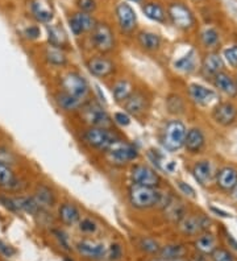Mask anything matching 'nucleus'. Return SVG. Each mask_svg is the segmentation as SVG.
I'll return each instance as SVG.
<instances>
[{
	"label": "nucleus",
	"mask_w": 237,
	"mask_h": 261,
	"mask_svg": "<svg viewBox=\"0 0 237 261\" xmlns=\"http://www.w3.org/2000/svg\"><path fill=\"white\" fill-rule=\"evenodd\" d=\"M205 144V137L203 130L200 128H191L187 130L186 139H185V145L189 153H199L203 149Z\"/></svg>",
	"instance_id": "21"
},
{
	"label": "nucleus",
	"mask_w": 237,
	"mask_h": 261,
	"mask_svg": "<svg viewBox=\"0 0 237 261\" xmlns=\"http://www.w3.org/2000/svg\"><path fill=\"white\" fill-rule=\"evenodd\" d=\"M0 253L4 256H7V257H11L12 255H15L16 251L12 248V247H11V245H7L6 243L0 242Z\"/></svg>",
	"instance_id": "51"
},
{
	"label": "nucleus",
	"mask_w": 237,
	"mask_h": 261,
	"mask_svg": "<svg viewBox=\"0 0 237 261\" xmlns=\"http://www.w3.org/2000/svg\"><path fill=\"white\" fill-rule=\"evenodd\" d=\"M148 156L149 159H150V161H152L157 168L161 169V170H165V172H168V173L174 172L175 164H174L173 161L168 163V161H166V157H165L160 150L150 149L148 153Z\"/></svg>",
	"instance_id": "37"
},
{
	"label": "nucleus",
	"mask_w": 237,
	"mask_h": 261,
	"mask_svg": "<svg viewBox=\"0 0 237 261\" xmlns=\"http://www.w3.org/2000/svg\"><path fill=\"white\" fill-rule=\"evenodd\" d=\"M128 201L137 210H149L153 207L165 208L171 201L169 194H165L158 188L135 185L128 189Z\"/></svg>",
	"instance_id": "1"
},
{
	"label": "nucleus",
	"mask_w": 237,
	"mask_h": 261,
	"mask_svg": "<svg viewBox=\"0 0 237 261\" xmlns=\"http://www.w3.org/2000/svg\"><path fill=\"white\" fill-rule=\"evenodd\" d=\"M116 16L117 21H119V27H120L121 32L125 35H130V33L136 29L137 25V16L136 12L133 10L129 4L120 3L116 7Z\"/></svg>",
	"instance_id": "14"
},
{
	"label": "nucleus",
	"mask_w": 237,
	"mask_h": 261,
	"mask_svg": "<svg viewBox=\"0 0 237 261\" xmlns=\"http://www.w3.org/2000/svg\"><path fill=\"white\" fill-rule=\"evenodd\" d=\"M79 255L89 260H101L107 255V247L104 243L92 239H82L75 244Z\"/></svg>",
	"instance_id": "10"
},
{
	"label": "nucleus",
	"mask_w": 237,
	"mask_h": 261,
	"mask_svg": "<svg viewBox=\"0 0 237 261\" xmlns=\"http://www.w3.org/2000/svg\"><path fill=\"white\" fill-rule=\"evenodd\" d=\"M31 11L36 20H38L40 22H49L53 19L51 7L46 6L41 0H33L31 4Z\"/></svg>",
	"instance_id": "32"
},
{
	"label": "nucleus",
	"mask_w": 237,
	"mask_h": 261,
	"mask_svg": "<svg viewBox=\"0 0 237 261\" xmlns=\"http://www.w3.org/2000/svg\"><path fill=\"white\" fill-rule=\"evenodd\" d=\"M13 202H15L16 207H17V210L24 211V213H28L31 215H37L40 213V208L38 204L36 203V201L33 199V197H16L13 198Z\"/></svg>",
	"instance_id": "35"
},
{
	"label": "nucleus",
	"mask_w": 237,
	"mask_h": 261,
	"mask_svg": "<svg viewBox=\"0 0 237 261\" xmlns=\"http://www.w3.org/2000/svg\"><path fill=\"white\" fill-rule=\"evenodd\" d=\"M137 41L140 46L146 51H157L161 48V37L154 32H149V31H142L137 36Z\"/></svg>",
	"instance_id": "28"
},
{
	"label": "nucleus",
	"mask_w": 237,
	"mask_h": 261,
	"mask_svg": "<svg viewBox=\"0 0 237 261\" xmlns=\"http://www.w3.org/2000/svg\"><path fill=\"white\" fill-rule=\"evenodd\" d=\"M223 66H224L223 58L216 53H209V55L205 56L202 62V73L205 76L214 78L216 74L223 71Z\"/></svg>",
	"instance_id": "25"
},
{
	"label": "nucleus",
	"mask_w": 237,
	"mask_h": 261,
	"mask_svg": "<svg viewBox=\"0 0 237 261\" xmlns=\"http://www.w3.org/2000/svg\"><path fill=\"white\" fill-rule=\"evenodd\" d=\"M224 60L228 65L232 67H237V45H233L231 48H227L224 50Z\"/></svg>",
	"instance_id": "44"
},
{
	"label": "nucleus",
	"mask_w": 237,
	"mask_h": 261,
	"mask_svg": "<svg viewBox=\"0 0 237 261\" xmlns=\"http://www.w3.org/2000/svg\"><path fill=\"white\" fill-rule=\"evenodd\" d=\"M214 85L219 91L229 96V98H236L237 96V82L228 73L220 71L214 76Z\"/></svg>",
	"instance_id": "20"
},
{
	"label": "nucleus",
	"mask_w": 237,
	"mask_h": 261,
	"mask_svg": "<svg viewBox=\"0 0 237 261\" xmlns=\"http://www.w3.org/2000/svg\"><path fill=\"white\" fill-rule=\"evenodd\" d=\"M69 25L74 35L81 36L83 33L91 32L92 29L95 28V25H96V20L90 13L76 12L70 16Z\"/></svg>",
	"instance_id": "17"
},
{
	"label": "nucleus",
	"mask_w": 237,
	"mask_h": 261,
	"mask_svg": "<svg viewBox=\"0 0 237 261\" xmlns=\"http://www.w3.org/2000/svg\"><path fill=\"white\" fill-rule=\"evenodd\" d=\"M142 11L146 15V17H149L153 21L165 22L166 17H168L164 8L157 3H146L145 6L142 7Z\"/></svg>",
	"instance_id": "36"
},
{
	"label": "nucleus",
	"mask_w": 237,
	"mask_h": 261,
	"mask_svg": "<svg viewBox=\"0 0 237 261\" xmlns=\"http://www.w3.org/2000/svg\"><path fill=\"white\" fill-rule=\"evenodd\" d=\"M90 73L96 78H107L112 75L116 70V65L111 58L104 57V56H98V57H91L87 64H86Z\"/></svg>",
	"instance_id": "12"
},
{
	"label": "nucleus",
	"mask_w": 237,
	"mask_h": 261,
	"mask_svg": "<svg viewBox=\"0 0 237 261\" xmlns=\"http://www.w3.org/2000/svg\"><path fill=\"white\" fill-rule=\"evenodd\" d=\"M47 35H49V42H50L51 46H56V48L65 49L69 46V40H67V36L61 27L58 25H50L47 28Z\"/></svg>",
	"instance_id": "33"
},
{
	"label": "nucleus",
	"mask_w": 237,
	"mask_h": 261,
	"mask_svg": "<svg viewBox=\"0 0 237 261\" xmlns=\"http://www.w3.org/2000/svg\"><path fill=\"white\" fill-rule=\"evenodd\" d=\"M129 177L135 185L149 186V188H158L161 184V177L155 172L154 169L150 168L145 164H136L130 168Z\"/></svg>",
	"instance_id": "8"
},
{
	"label": "nucleus",
	"mask_w": 237,
	"mask_h": 261,
	"mask_svg": "<svg viewBox=\"0 0 237 261\" xmlns=\"http://www.w3.org/2000/svg\"><path fill=\"white\" fill-rule=\"evenodd\" d=\"M130 2H135V3H142L144 0H130Z\"/></svg>",
	"instance_id": "55"
},
{
	"label": "nucleus",
	"mask_w": 237,
	"mask_h": 261,
	"mask_svg": "<svg viewBox=\"0 0 237 261\" xmlns=\"http://www.w3.org/2000/svg\"><path fill=\"white\" fill-rule=\"evenodd\" d=\"M33 199L42 210H49L57 203V194L49 185L40 184L33 193Z\"/></svg>",
	"instance_id": "18"
},
{
	"label": "nucleus",
	"mask_w": 237,
	"mask_h": 261,
	"mask_svg": "<svg viewBox=\"0 0 237 261\" xmlns=\"http://www.w3.org/2000/svg\"><path fill=\"white\" fill-rule=\"evenodd\" d=\"M117 140H120V136L112 128L89 127L83 134V141L86 145L99 152L108 150Z\"/></svg>",
	"instance_id": "2"
},
{
	"label": "nucleus",
	"mask_w": 237,
	"mask_h": 261,
	"mask_svg": "<svg viewBox=\"0 0 237 261\" xmlns=\"http://www.w3.org/2000/svg\"><path fill=\"white\" fill-rule=\"evenodd\" d=\"M218 242H216V238L212 233H203L198 238L195 243L196 249L200 252V253H204V255H208L215 251L218 247Z\"/></svg>",
	"instance_id": "34"
},
{
	"label": "nucleus",
	"mask_w": 237,
	"mask_h": 261,
	"mask_svg": "<svg viewBox=\"0 0 237 261\" xmlns=\"http://www.w3.org/2000/svg\"><path fill=\"white\" fill-rule=\"evenodd\" d=\"M168 16L174 25L183 31L193 28L195 22L191 11L182 3H171L168 8Z\"/></svg>",
	"instance_id": "9"
},
{
	"label": "nucleus",
	"mask_w": 237,
	"mask_h": 261,
	"mask_svg": "<svg viewBox=\"0 0 237 261\" xmlns=\"http://www.w3.org/2000/svg\"><path fill=\"white\" fill-rule=\"evenodd\" d=\"M51 232H53L54 238H56V240H57V242H58V244H60L63 249H66V251H70L69 238H67V236H66V233L62 232L61 229H53Z\"/></svg>",
	"instance_id": "47"
},
{
	"label": "nucleus",
	"mask_w": 237,
	"mask_h": 261,
	"mask_svg": "<svg viewBox=\"0 0 237 261\" xmlns=\"http://www.w3.org/2000/svg\"><path fill=\"white\" fill-rule=\"evenodd\" d=\"M45 60L49 65L56 67H62L67 64V56L63 49L56 48V46H47L44 55Z\"/></svg>",
	"instance_id": "31"
},
{
	"label": "nucleus",
	"mask_w": 237,
	"mask_h": 261,
	"mask_svg": "<svg viewBox=\"0 0 237 261\" xmlns=\"http://www.w3.org/2000/svg\"><path fill=\"white\" fill-rule=\"evenodd\" d=\"M232 197H233V199H234V201L237 202V185L234 186V188H233V190H232Z\"/></svg>",
	"instance_id": "53"
},
{
	"label": "nucleus",
	"mask_w": 237,
	"mask_h": 261,
	"mask_svg": "<svg viewBox=\"0 0 237 261\" xmlns=\"http://www.w3.org/2000/svg\"><path fill=\"white\" fill-rule=\"evenodd\" d=\"M58 218L65 226H74L81 220V211L74 203L65 202L58 208Z\"/></svg>",
	"instance_id": "22"
},
{
	"label": "nucleus",
	"mask_w": 237,
	"mask_h": 261,
	"mask_svg": "<svg viewBox=\"0 0 237 261\" xmlns=\"http://www.w3.org/2000/svg\"><path fill=\"white\" fill-rule=\"evenodd\" d=\"M25 36L28 38H31V40H36V38L40 37V35H41V31H40V28L36 25H32L29 27V28L25 29Z\"/></svg>",
	"instance_id": "50"
},
{
	"label": "nucleus",
	"mask_w": 237,
	"mask_h": 261,
	"mask_svg": "<svg viewBox=\"0 0 237 261\" xmlns=\"http://www.w3.org/2000/svg\"><path fill=\"white\" fill-rule=\"evenodd\" d=\"M60 85L63 93L69 94L74 98L82 99V100H86L90 94L89 82L86 81L82 74L76 71H67L63 74L61 76Z\"/></svg>",
	"instance_id": "5"
},
{
	"label": "nucleus",
	"mask_w": 237,
	"mask_h": 261,
	"mask_svg": "<svg viewBox=\"0 0 237 261\" xmlns=\"http://www.w3.org/2000/svg\"><path fill=\"white\" fill-rule=\"evenodd\" d=\"M174 66H175V69H178V70L180 71H185V73L193 71L194 67H195V53H194V51H190L187 56L175 61Z\"/></svg>",
	"instance_id": "39"
},
{
	"label": "nucleus",
	"mask_w": 237,
	"mask_h": 261,
	"mask_svg": "<svg viewBox=\"0 0 237 261\" xmlns=\"http://www.w3.org/2000/svg\"><path fill=\"white\" fill-rule=\"evenodd\" d=\"M123 105L126 114L132 115V116H136V118H140V116H142V115L148 111L149 99L144 91L136 90V91H133V93L130 94L129 98L126 99Z\"/></svg>",
	"instance_id": "13"
},
{
	"label": "nucleus",
	"mask_w": 237,
	"mask_h": 261,
	"mask_svg": "<svg viewBox=\"0 0 237 261\" xmlns=\"http://www.w3.org/2000/svg\"><path fill=\"white\" fill-rule=\"evenodd\" d=\"M91 42L94 48L100 53H110L115 49V35L111 27L106 22H96L91 31Z\"/></svg>",
	"instance_id": "7"
},
{
	"label": "nucleus",
	"mask_w": 237,
	"mask_h": 261,
	"mask_svg": "<svg viewBox=\"0 0 237 261\" xmlns=\"http://www.w3.org/2000/svg\"><path fill=\"white\" fill-rule=\"evenodd\" d=\"M106 257L110 261H119L123 257V247L119 243H112L107 248Z\"/></svg>",
	"instance_id": "43"
},
{
	"label": "nucleus",
	"mask_w": 237,
	"mask_h": 261,
	"mask_svg": "<svg viewBox=\"0 0 237 261\" xmlns=\"http://www.w3.org/2000/svg\"><path fill=\"white\" fill-rule=\"evenodd\" d=\"M227 240H228V243H231V245H233L234 249H237V243H236V240L232 238V235H227Z\"/></svg>",
	"instance_id": "52"
},
{
	"label": "nucleus",
	"mask_w": 237,
	"mask_h": 261,
	"mask_svg": "<svg viewBox=\"0 0 237 261\" xmlns=\"http://www.w3.org/2000/svg\"><path fill=\"white\" fill-rule=\"evenodd\" d=\"M200 40H202V44L204 45L205 48H215V46H218L219 42H220L218 31L214 28L204 29L202 35H200Z\"/></svg>",
	"instance_id": "38"
},
{
	"label": "nucleus",
	"mask_w": 237,
	"mask_h": 261,
	"mask_svg": "<svg viewBox=\"0 0 237 261\" xmlns=\"http://www.w3.org/2000/svg\"><path fill=\"white\" fill-rule=\"evenodd\" d=\"M216 185L223 191H232L237 185V169L233 166H224L216 173Z\"/></svg>",
	"instance_id": "19"
},
{
	"label": "nucleus",
	"mask_w": 237,
	"mask_h": 261,
	"mask_svg": "<svg viewBox=\"0 0 237 261\" xmlns=\"http://www.w3.org/2000/svg\"><path fill=\"white\" fill-rule=\"evenodd\" d=\"M76 7L81 12L91 13L96 10V2L95 0H76Z\"/></svg>",
	"instance_id": "45"
},
{
	"label": "nucleus",
	"mask_w": 237,
	"mask_h": 261,
	"mask_svg": "<svg viewBox=\"0 0 237 261\" xmlns=\"http://www.w3.org/2000/svg\"><path fill=\"white\" fill-rule=\"evenodd\" d=\"M153 261H185L183 258H180V260H161V258H157V260H153Z\"/></svg>",
	"instance_id": "54"
},
{
	"label": "nucleus",
	"mask_w": 237,
	"mask_h": 261,
	"mask_svg": "<svg viewBox=\"0 0 237 261\" xmlns=\"http://www.w3.org/2000/svg\"><path fill=\"white\" fill-rule=\"evenodd\" d=\"M132 83L128 80H119L114 83L112 86V96L117 103H124L126 99L129 98L130 94L133 93Z\"/></svg>",
	"instance_id": "30"
},
{
	"label": "nucleus",
	"mask_w": 237,
	"mask_h": 261,
	"mask_svg": "<svg viewBox=\"0 0 237 261\" xmlns=\"http://www.w3.org/2000/svg\"><path fill=\"white\" fill-rule=\"evenodd\" d=\"M178 188H179V190L182 191L185 195H187V197L195 198V190H194V189L191 188L190 185H187L186 182L178 181Z\"/></svg>",
	"instance_id": "49"
},
{
	"label": "nucleus",
	"mask_w": 237,
	"mask_h": 261,
	"mask_svg": "<svg viewBox=\"0 0 237 261\" xmlns=\"http://www.w3.org/2000/svg\"><path fill=\"white\" fill-rule=\"evenodd\" d=\"M212 118L218 124L229 127L237 119V107L231 102H221L212 110Z\"/></svg>",
	"instance_id": "15"
},
{
	"label": "nucleus",
	"mask_w": 237,
	"mask_h": 261,
	"mask_svg": "<svg viewBox=\"0 0 237 261\" xmlns=\"http://www.w3.org/2000/svg\"><path fill=\"white\" fill-rule=\"evenodd\" d=\"M0 188L4 190H19L21 188L20 179L7 164L0 161Z\"/></svg>",
	"instance_id": "23"
},
{
	"label": "nucleus",
	"mask_w": 237,
	"mask_h": 261,
	"mask_svg": "<svg viewBox=\"0 0 237 261\" xmlns=\"http://www.w3.org/2000/svg\"><path fill=\"white\" fill-rule=\"evenodd\" d=\"M189 95L195 105L207 107L211 103L216 102L218 94L208 87L199 85V83H191L189 86Z\"/></svg>",
	"instance_id": "16"
},
{
	"label": "nucleus",
	"mask_w": 237,
	"mask_h": 261,
	"mask_svg": "<svg viewBox=\"0 0 237 261\" xmlns=\"http://www.w3.org/2000/svg\"><path fill=\"white\" fill-rule=\"evenodd\" d=\"M236 82H237V81H236Z\"/></svg>",
	"instance_id": "56"
},
{
	"label": "nucleus",
	"mask_w": 237,
	"mask_h": 261,
	"mask_svg": "<svg viewBox=\"0 0 237 261\" xmlns=\"http://www.w3.org/2000/svg\"><path fill=\"white\" fill-rule=\"evenodd\" d=\"M114 121L121 127H126L130 124V118L126 112H115Z\"/></svg>",
	"instance_id": "48"
},
{
	"label": "nucleus",
	"mask_w": 237,
	"mask_h": 261,
	"mask_svg": "<svg viewBox=\"0 0 237 261\" xmlns=\"http://www.w3.org/2000/svg\"><path fill=\"white\" fill-rule=\"evenodd\" d=\"M165 215L170 220L171 223H179L180 220L183 219L187 215L186 213V207L182 202L179 201H174L173 198H171V201L169 202L168 206L165 207Z\"/></svg>",
	"instance_id": "29"
},
{
	"label": "nucleus",
	"mask_w": 237,
	"mask_h": 261,
	"mask_svg": "<svg viewBox=\"0 0 237 261\" xmlns=\"http://www.w3.org/2000/svg\"><path fill=\"white\" fill-rule=\"evenodd\" d=\"M187 253V249L182 244H166L158 251V258L161 260H180Z\"/></svg>",
	"instance_id": "27"
},
{
	"label": "nucleus",
	"mask_w": 237,
	"mask_h": 261,
	"mask_svg": "<svg viewBox=\"0 0 237 261\" xmlns=\"http://www.w3.org/2000/svg\"><path fill=\"white\" fill-rule=\"evenodd\" d=\"M168 109L171 114H182L185 110L183 100L178 95H170L168 98Z\"/></svg>",
	"instance_id": "41"
},
{
	"label": "nucleus",
	"mask_w": 237,
	"mask_h": 261,
	"mask_svg": "<svg viewBox=\"0 0 237 261\" xmlns=\"http://www.w3.org/2000/svg\"><path fill=\"white\" fill-rule=\"evenodd\" d=\"M139 247L142 252L149 253V255H157L160 248H161L157 240L152 239V238H144V239L140 240Z\"/></svg>",
	"instance_id": "40"
},
{
	"label": "nucleus",
	"mask_w": 237,
	"mask_h": 261,
	"mask_svg": "<svg viewBox=\"0 0 237 261\" xmlns=\"http://www.w3.org/2000/svg\"><path fill=\"white\" fill-rule=\"evenodd\" d=\"M193 175H194V178L199 182L202 186L208 185V182L211 181L212 175H214V170H212L211 163L207 161V160L198 161V163L193 166Z\"/></svg>",
	"instance_id": "26"
},
{
	"label": "nucleus",
	"mask_w": 237,
	"mask_h": 261,
	"mask_svg": "<svg viewBox=\"0 0 237 261\" xmlns=\"http://www.w3.org/2000/svg\"><path fill=\"white\" fill-rule=\"evenodd\" d=\"M139 159V150L132 144L124 140H117L108 150H106V160L114 166H125Z\"/></svg>",
	"instance_id": "4"
},
{
	"label": "nucleus",
	"mask_w": 237,
	"mask_h": 261,
	"mask_svg": "<svg viewBox=\"0 0 237 261\" xmlns=\"http://www.w3.org/2000/svg\"><path fill=\"white\" fill-rule=\"evenodd\" d=\"M211 220L203 215H186L183 219L178 223L180 232L187 236L199 235L204 232L205 229H208Z\"/></svg>",
	"instance_id": "11"
},
{
	"label": "nucleus",
	"mask_w": 237,
	"mask_h": 261,
	"mask_svg": "<svg viewBox=\"0 0 237 261\" xmlns=\"http://www.w3.org/2000/svg\"><path fill=\"white\" fill-rule=\"evenodd\" d=\"M186 134V125L182 121L178 119L168 121L162 129L161 137H160L164 149H166L168 152H177L180 148H183Z\"/></svg>",
	"instance_id": "3"
},
{
	"label": "nucleus",
	"mask_w": 237,
	"mask_h": 261,
	"mask_svg": "<svg viewBox=\"0 0 237 261\" xmlns=\"http://www.w3.org/2000/svg\"><path fill=\"white\" fill-rule=\"evenodd\" d=\"M56 102H57L58 107H60L62 111L74 112V111H79V110L82 109L83 105H85L87 100H82V99L74 98V96L69 95V94L60 91L58 94H56Z\"/></svg>",
	"instance_id": "24"
},
{
	"label": "nucleus",
	"mask_w": 237,
	"mask_h": 261,
	"mask_svg": "<svg viewBox=\"0 0 237 261\" xmlns=\"http://www.w3.org/2000/svg\"><path fill=\"white\" fill-rule=\"evenodd\" d=\"M79 231L86 235H92L98 231V224L95 223L94 220L90 218H85V219L79 220Z\"/></svg>",
	"instance_id": "42"
},
{
	"label": "nucleus",
	"mask_w": 237,
	"mask_h": 261,
	"mask_svg": "<svg viewBox=\"0 0 237 261\" xmlns=\"http://www.w3.org/2000/svg\"><path fill=\"white\" fill-rule=\"evenodd\" d=\"M82 119L89 127L99 128H112L114 120L111 119L108 112L103 109V106L98 102H86L81 110Z\"/></svg>",
	"instance_id": "6"
},
{
	"label": "nucleus",
	"mask_w": 237,
	"mask_h": 261,
	"mask_svg": "<svg viewBox=\"0 0 237 261\" xmlns=\"http://www.w3.org/2000/svg\"><path fill=\"white\" fill-rule=\"evenodd\" d=\"M212 258L214 261H234L233 256L227 251V249H221V248H216L215 251L212 252Z\"/></svg>",
	"instance_id": "46"
}]
</instances>
